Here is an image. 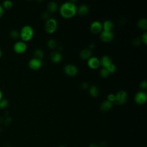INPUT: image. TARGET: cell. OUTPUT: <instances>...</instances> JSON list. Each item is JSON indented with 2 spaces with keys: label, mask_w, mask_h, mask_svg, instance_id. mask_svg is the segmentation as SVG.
Here are the masks:
<instances>
[{
  "label": "cell",
  "mask_w": 147,
  "mask_h": 147,
  "mask_svg": "<svg viewBox=\"0 0 147 147\" xmlns=\"http://www.w3.org/2000/svg\"><path fill=\"white\" fill-rule=\"evenodd\" d=\"M76 13V5L72 1H67L63 3L60 7V13L65 18H70L74 17Z\"/></svg>",
  "instance_id": "6da1fadb"
},
{
  "label": "cell",
  "mask_w": 147,
  "mask_h": 147,
  "mask_svg": "<svg viewBox=\"0 0 147 147\" xmlns=\"http://www.w3.org/2000/svg\"><path fill=\"white\" fill-rule=\"evenodd\" d=\"M34 30L30 25L24 26L20 32V36L24 41H28L31 40L33 36Z\"/></svg>",
  "instance_id": "7a4b0ae2"
},
{
  "label": "cell",
  "mask_w": 147,
  "mask_h": 147,
  "mask_svg": "<svg viewBox=\"0 0 147 147\" xmlns=\"http://www.w3.org/2000/svg\"><path fill=\"white\" fill-rule=\"evenodd\" d=\"M57 28V20L54 18H49L46 20L44 24V29L48 33L52 34L55 32Z\"/></svg>",
  "instance_id": "3957f363"
},
{
  "label": "cell",
  "mask_w": 147,
  "mask_h": 147,
  "mask_svg": "<svg viewBox=\"0 0 147 147\" xmlns=\"http://www.w3.org/2000/svg\"><path fill=\"white\" fill-rule=\"evenodd\" d=\"M127 94L124 90H120L117 92L115 95V99L114 102L117 105H123L127 100Z\"/></svg>",
  "instance_id": "277c9868"
},
{
  "label": "cell",
  "mask_w": 147,
  "mask_h": 147,
  "mask_svg": "<svg viewBox=\"0 0 147 147\" xmlns=\"http://www.w3.org/2000/svg\"><path fill=\"white\" fill-rule=\"evenodd\" d=\"M64 72L68 76H73L78 74V68L74 64H67L64 67Z\"/></svg>",
  "instance_id": "5b68a950"
},
{
  "label": "cell",
  "mask_w": 147,
  "mask_h": 147,
  "mask_svg": "<svg viewBox=\"0 0 147 147\" xmlns=\"http://www.w3.org/2000/svg\"><path fill=\"white\" fill-rule=\"evenodd\" d=\"M101 40L105 42H109L114 38V33L112 31L102 30L100 33Z\"/></svg>",
  "instance_id": "8992f818"
},
{
  "label": "cell",
  "mask_w": 147,
  "mask_h": 147,
  "mask_svg": "<svg viewBox=\"0 0 147 147\" xmlns=\"http://www.w3.org/2000/svg\"><path fill=\"white\" fill-rule=\"evenodd\" d=\"M147 95L145 92L138 91L134 96V100L138 105H142L146 101Z\"/></svg>",
  "instance_id": "52a82bcc"
},
{
  "label": "cell",
  "mask_w": 147,
  "mask_h": 147,
  "mask_svg": "<svg viewBox=\"0 0 147 147\" xmlns=\"http://www.w3.org/2000/svg\"><path fill=\"white\" fill-rule=\"evenodd\" d=\"M90 31L94 34L99 33L101 32L102 30V24L99 21H93L90 26Z\"/></svg>",
  "instance_id": "ba28073f"
},
{
  "label": "cell",
  "mask_w": 147,
  "mask_h": 147,
  "mask_svg": "<svg viewBox=\"0 0 147 147\" xmlns=\"http://www.w3.org/2000/svg\"><path fill=\"white\" fill-rule=\"evenodd\" d=\"M13 48L16 52L22 53L26 50L27 45L24 41H17L14 44Z\"/></svg>",
  "instance_id": "9c48e42d"
},
{
  "label": "cell",
  "mask_w": 147,
  "mask_h": 147,
  "mask_svg": "<svg viewBox=\"0 0 147 147\" xmlns=\"http://www.w3.org/2000/svg\"><path fill=\"white\" fill-rule=\"evenodd\" d=\"M29 67L34 70L38 69L42 65L41 60L37 58H32L29 61Z\"/></svg>",
  "instance_id": "30bf717a"
},
{
  "label": "cell",
  "mask_w": 147,
  "mask_h": 147,
  "mask_svg": "<svg viewBox=\"0 0 147 147\" xmlns=\"http://www.w3.org/2000/svg\"><path fill=\"white\" fill-rule=\"evenodd\" d=\"M87 65L92 69H96L100 65L99 59L95 56L90 57L87 60Z\"/></svg>",
  "instance_id": "8fae6325"
},
{
  "label": "cell",
  "mask_w": 147,
  "mask_h": 147,
  "mask_svg": "<svg viewBox=\"0 0 147 147\" xmlns=\"http://www.w3.org/2000/svg\"><path fill=\"white\" fill-rule=\"evenodd\" d=\"M99 61L100 65H101L103 68H107L109 65L113 63L111 57L107 55L103 56L99 60Z\"/></svg>",
  "instance_id": "7c38bea8"
},
{
  "label": "cell",
  "mask_w": 147,
  "mask_h": 147,
  "mask_svg": "<svg viewBox=\"0 0 147 147\" xmlns=\"http://www.w3.org/2000/svg\"><path fill=\"white\" fill-rule=\"evenodd\" d=\"M51 60L55 63H58L61 61L62 59V56L61 53L58 51H52L50 55Z\"/></svg>",
  "instance_id": "4fadbf2b"
},
{
  "label": "cell",
  "mask_w": 147,
  "mask_h": 147,
  "mask_svg": "<svg viewBox=\"0 0 147 147\" xmlns=\"http://www.w3.org/2000/svg\"><path fill=\"white\" fill-rule=\"evenodd\" d=\"M113 102L108 100H105L101 103L100 108L103 111H107L111 109V108L113 107Z\"/></svg>",
  "instance_id": "5bb4252c"
},
{
  "label": "cell",
  "mask_w": 147,
  "mask_h": 147,
  "mask_svg": "<svg viewBox=\"0 0 147 147\" xmlns=\"http://www.w3.org/2000/svg\"><path fill=\"white\" fill-rule=\"evenodd\" d=\"M114 26V23L112 21L107 20H105L103 24H102V28L103 29V30H106V31H112Z\"/></svg>",
  "instance_id": "9a60e30c"
},
{
  "label": "cell",
  "mask_w": 147,
  "mask_h": 147,
  "mask_svg": "<svg viewBox=\"0 0 147 147\" xmlns=\"http://www.w3.org/2000/svg\"><path fill=\"white\" fill-rule=\"evenodd\" d=\"M92 52L88 48H85L81 51L80 53V57L82 60H88L91 56Z\"/></svg>",
  "instance_id": "2e32d148"
},
{
  "label": "cell",
  "mask_w": 147,
  "mask_h": 147,
  "mask_svg": "<svg viewBox=\"0 0 147 147\" xmlns=\"http://www.w3.org/2000/svg\"><path fill=\"white\" fill-rule=\"evenodd\" d=\"M89 11V7L86 4L80 5L78 9H77V12L80 16H85L86 15Z\"/></svg>",
  "instance_id": "e0dca14e"
},
{
  "label": "cell",
  "mask_w": 147,
  "mask_h": 147,
  "mask_svg": "<svg viewBox=\"0 0 147 147\" xmlns=\"http://www.w3.org/2000/svg\"><path fill=\"white\" fill-rule=\"evenodd\" d=\"M58 9L57 3L55 1H51L48 3L47 10L49 13H54Z\"/></svg>",
  "instance_id": "ac0fdd59"
},
{
  "label": "cell",
  "mask_w": 147,
  "mask_h": 147,
  "mask_svg": "<svg viewBox=\"0 0 147 147\" xmlns=\"http://www.w3.org/2000/svg\"><path fill=\"white\" fill-rule=\"evenodd\" d=\"M89 94L92 97H97L99 94V90L95 85H92L89 88Z\"/></svg>",
  "instance_id": "d6986e66"
},
{
  "label": "cell",
  "mask_w": 147,
  "mask_h": 147,
  "mask_svg": "<svg viewBox=\"0 0 147 147\" xmlns=\"http://www.w3.org/2000/svg\"><path fill=\"white\" fill-rule=\"evenodd\" d=\"M138 27L141 29L145 30L147 29V20L145 18H142L140 19L137 22Z\"/></svg>",
  "instance_id": "ffe728a7"
},
{
  "label": "cell",
  "mask_w": 147,
  "mask_h": 147,
  "mask_svg": "<svg viewBox=\"0 0 147 147\" xmlns=\"http://www.w3.org/2000/svg\"><path fill=\"white\" fill-rule=\"evenodd\" d=\"M34 56L35 58L41 60L44 57V52L41 49H36L34 51Z\"/></svg>",
  "instance_id": "44dd1931"
},
{
  "label": "cell",
  "mask_w": 147,
  "mask_h": 147,
  "mask_svg": "<svg viewBox=\"0 0 147 147\" xmlns=\"http://www.w3.org/2000/svg\"><path fill=\"white\" fill-rule=\"evenodd\" d=\"M99 74H100V75L103 78H107L110 75V72H109V71L106 68H102L100 70Z\"/></svg>",
  "instance_id": "7402d4cb"
},
{
  "label": "cell",
  "mask_w": 147,
  "mask_h": 147,
  "mask_svg": "<svg viewBox=\"0 0 147 147\" xmlns=\"http://www.w3.org/2000/svg\"><path fill=\"white\" fill-rule=\"evenodd\" d=\"M47 45H48V47L49 48L53 49V48H55L56 47L57 42H56V41L55 40H54V39H50V40H48Z\"/></svg>",
  "instance_id": "603a6c76"
},
{
  "label": "cell",
  "mask_w": 147,
  "mask_h": 147,
  "mask_svg": "<svg viewBox=\"0 0 147 147\" xmlns=\"http://www.w3.org/2000/svg\"><path fill=\"white\" fill-rule=\"evenodd\" d=\"M12 6H13V3L11 1L6 0L3 2V6L7 9H10L12 7Z\"/></svg>",
  "instance_id": "cb8c5ba5"
},
{
  "label": "cell",
  "mask_w": 147,
  "mask_h": 147,
  "mask_svg": "<svg viewBox=\"0 0 147 147\" xmlns=\"http://www.w3.org/2000/svg\"><path fill=\"white\" fill-rule=\"evenodd\" d=\"M107 69L109 71V72H110V74H113L114 72H115L116 71V66L114 64L111 63L110 65H109L107 68Z\"/></svg>",
  "instance_id": "d4e9b609"
},
{
  "label": "cell",
  "mask_w": 147,
  "mask_h": 147,
  "mask_svg": "<svg viewBox=\"0 0 147 147\" xmlns=\"http://www.w3.org/2000/svg\"><path fill=\"white\" fill-rule=\"evenodd\" d=\"M9 105V102L6 99H2L0 100V107L1 108H5L7 107Z\"/></svg>",
  "instance_id": "484cf974"
},
{
  "label": "cell",
  "mask_w": 147,
  "mask_h": 147,
  "mask_svg": "<svg viewBox=\"0 0 147 147\" xmlns=\"http://www.w3.org/2000/svg\"><path fill=\"white\" fill-rule=\"evenodd\" d=\"M10 35L13 38H17L20 36V33L17 30H13L11 32Z\"/></svg>",
  "instance_id": "4316f807"
},
{
  "label": "cell",
  "mask_w": 147,
  "mask_h": 147,
  "mask_svg": "<svg viewBox=\"0 0 147 147\" xmlns=\"http://www.w3.org/2000/svg\"><path fill=\"white\" fill-rule=\"evenodd\" d=\"M141 41L144 42L145 45L147 44V32H145L141 36Z\"/></svg>",
  "instance_id": "83f0119b"
},
{
  "label": "cell",
  "mask_w": 147,
  "mask_h": 147,
  "mask_svg": "<svg viewBox=\"0 0 147 147\" xmlns=\"http://www.w3.org/2000/svg\"><path fill=\"white\" fill-rule=\"evenodd\" d=\"M141 39L137 37V38H135L133 40V44L136 46V47H137V46H139L141 44Z\"/></svg>",
  "instance_id": "f1b7e54d"
},
{
  "label": "cell",
  "mask_w": 147,
  "mask_h": 147,
  "mask_svg": "<svg viewBox=\"0 0 147 147\" xmlns=\"http://www.w3.org/2000/svg\"><path fill=\"white\" fill-rule=\"evenodd\" d=\"M115 95H114L113 94H110L107 95V100H108L111 102H114L115 101Z\"/></svg>",
  "instance_id": "f546056e"
},
{
  "label": "cell",
  "mask_w": 147,
  "mask_h": 147,
  "mask_svg": "<svg viewBox=\"0 0 147 147\" xmlns=\"http://www.w3.org/2000/svg\"><path fill=\"white\" fill-rule=\"evenodd\" d=\"M140 87L141 89L145 90L147 87V82L146 80H142L140 83Z\"/></svg>",
  "instance_id": "4dcf8cb0"
},
{
  "label": "cell",
  "mask_w": 147,
  "mask_h": 147,
  "mask_svg": "<svg viewBox=\"0 0 147 147\" xmlns=\"http://www.w3.org/2000/svg\"><path fill=\"white\" fill-rule=\"evenodd\" d=\"M41 17H42L43 19H44V20H47L49 18V13H48V12H47V11L43 12V13L41 14Z\"/></svg>",
  "instance_id": "1f68e13d"
},
{
  "label": "cell",
  "mask_w": 147,
  "mask_h": 147,
  "mask_svg": "<svg viewBox=\"0 0 147 147\" xmlns=\"http://www.w3.org/2000/svg\"><path fill=\"white\" fill-rule=\"evenodd\" d=\"M81 87H82V88H83L84 90H86V89H87L88 87V83L87 82H83L81 84Z\"/></svg>",
  "instance_id": "d6a6232c"
},
{
  "label": "cell",
  "mask_w": 147,
  "mask_h": 147,
  "mask_svg": "<svg viewBox=\"0 0 147 147\" xmlns=\"http://www.w3.org/2000/svg\"><path fill=\"white\" fill-rule=\"evenodd\" d=\"M3 6L0 5V17H2V16L3 15Z\"/></svg>",
  "instance_id": "836d02e7"
},
{
  "label": "cell",
  "mask_w": 147,
  "mask_h": 147,
  "mask_svg": "<svg viewBox=\"0 0 147 147\" xmlns=\"http://www.w3.org/2000/svg\"><path fill=\"white\" fill-rule=\"evenodd\" d=\"M94 47H95V44H94V43H91V44H90L88 49H90V50L91 51V50H92Z\"/></svg>",
  "instance_id": "e575fe53"
},
{
  "label": "cell",
  "mask_w": 147,
  "mask_h": 147,
  "mask_svg": "<svg viewBox=\"0 0 147 147\" xmlns=\"http://www.w3.org/2000/svg\"><path fill=\"white\" fill-rule=\"evenodd\" d=\"M89 147H99L98 145L95 144H91Z\"/></svg>",
  "instance_id": "d590c367"
},
{
  "label": "cell",
  "mask_w": 147,
  "mask_h": 147,
  "mask_svg": "<svg viewBox=\"0 0 147 147\" xmlns=\"http://www.w3.org/2000/svg\"><path fill=\"white\" fill-rule=\"evenodd\" d=\"M2 95H3L2 92V91L0 90V100L2 99Z\"/></svg>",
  "instance_id": "8d00e7d4"
},
{
  "label": "cell",
  "mask_w": 147,
  "mask_h": 147,
  "mask_svg": "<svg viewBox=\"0 0 147 147\" xmlns=\"http://www.w3.org/2000/svg\"><path fill=\"white\" fill-rule=\"evenodd\" d=\"M1 55H2V51H1V49H0V58H1Z\"/></svg>",
  "instance_id": "74e56055"
},
{
  "label": "cell",
  "mask_w": 147,
  "mask_h": 147,
  "mask_svg": "<svg viewBox=\"0 0 147 147\" xmlns=\"http://www.w3.org/2000/svg\"><path fill=\"white\" fill-rule=\"evenodd\" d=\"M60 147H64V146H60Z\"/></svg>",
  "instance_id": "f35d334b"
}]
</instances>
